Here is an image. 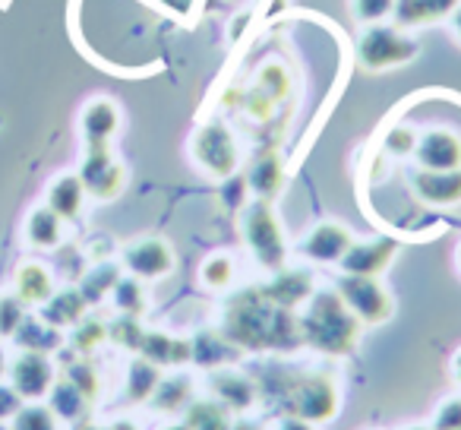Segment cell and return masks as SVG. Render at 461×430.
Masks as SVG:
<instances>
[{
  "label": "cell",
  "instance_id": "cell-1",
  "mask_svg": "<svg viewBox=\"0 0 461 430\" xmlns=\"http://www.w3.org/2000/svg\"><path fill=\"white\" fill-rule=\"evenodd\" d=\"M301 335L307 345H313L322 354H348L354 352L360 335V323L339 291H313L307 297V310L301 316Z\"/></svg>",
  "mask_w": 461,
  "mask_h": 430
},
{
  "label": "cell",
  "instance_id": "cell-2",
  "mask_svg": "<svg viewBox=\"0 0 461 430\" xmlns=\"http://www.w3.org/2000/svg\"><path fill=\"white\" fill-rule=\"evenodd\" d=\"M285 320L288 310L272 304L269 297L259 295H244L228 314L230 323V339L234 345H278L285 339Z\"/></svg>",
  "mask_w": 461,
  "mask_h": 430
},
{
  "label": "cell",
  "instance_id": "cell-3",
  "mask_svg": "<svg viewBox=\"0 0 461 430\" xmlns=\"http://www.w3.org/2000/svg\"><path fill=\"white\" fill-rule=\"evenodd\" d=\"M240 232L250 247V253L257 257L259 266L278 272L285 270V260H288V241H285L282 222H278L276 209H272L269 199H257L244 209L240 215Z\"/></svg>",
  "mask_w": 461,
  "mask_h": 430
},
{
  "label": "cell",
  "instance_id": "cell-4",
  "mask_svg": "<svg viewBox=\"0 0 461 430\" xmlns=\"http://www.w3.org/2000/svg\"><path fill=\"white\" fill-rule=\"evenodd\" d=\"M190 159L196 161V168L209 178H230V174L238 171V140L234 133L228 130V124L221 121H209L193 133L190 140Z\"/></svg>",
  "mask_w": 461,
  "mask_h": 430
},
{
  "label": "cell",
  "instance_id": "cell-5",
  "mask_svg": "<svg viewBox=\"0 0 461 430\" xmlns=\"http://www.w3.org/2000/svg\"><path fill=\"white\" fill-rule=\"evenodd\" d=\"M417 41L408 39L404 32L392 26H379L373 23L357 41V60L364 70L370 73H383V70H392V67H404L417 58Z\"/></svg>",
  "mask_w": 461,
  "mask_h": 430
},
{
  "label": "cell",
  "instance_id": "cell-6",
  "mask_svg": "<svg viewBox=\"0 0 461 430\" xmlns=\"http://www.w3.org/2000/svg\"><path fill=\"white\" fill-rule=\"evenodd\" d=\"M335 291L345 301V307L357 316L360 326H379L395 310L392 295L383 288V282L376 276H341Z\"/></svg>",
  "mask_w": 461,
  "mask_h": 430
},
{
  "label": "cell",
  "instance_id": "cell-7",
  "mask_svg": "<svg viewBox=\"0 0 461 430\" xmlns=\"http://www.w3.org/2000/svg\"><path fill=\"white\" fill-rule=\"evenodd\" d=\"M288 411L294 417L316 424V427L332 421L335 411H339V386H335V380L326 377V373H310V377L297 380L291 386Z\"/></svg>",
  "mask_w": 461,
  "mask_h": 430
},
{
  "label": "cell",
  "instance_id": "cell-8",
  "mask_svg": "<svg viewBox=\"0 0 461 430\" xmlns=\"http://www.w3.org/2000/svg\"><path fill=\"white\" fill-rule=\"evenodd\" d=\"M79 180H83L86 193L95 199L121 197L123 184H127V171H123V165L111 152V142L86 146V159L79 165Z\"/></svg>",
  "mask_w": 461,
  "mask_h": 430
},
{
  "label": "cell",
  "instance_id": "cell-9",
  "mask_svg": "<svg viewBox=\"0 0 461 430\" xmlns=\"http://www.w3.org/2000/svg\"><path fill=\"white\" fill-rule=\"evenodd\" d=\"M10 386L20 392L26 402H39L51 392V386L58 383V373H54V364L48 354L39 352H20L7 367Z\"/></svg>",
  "mask_w": 461,
  "mask_h": 430
},
{
  "label": "cell",
  "instance_id": "cell-10",
  "mask_svg": "<svg viewBox=\"0 0 461 430\" xmlns=\"http://www.w3.org/2000/svg\"><path fill=\"white\" fill-rule=\"evenodd\" d=\"M123 266L130 270V276H136L140 282H155L174 272V251L167 241L161 238H142L123 251Z\"/></svg>",
  "mask_w": 461,
  "mask_h": 430
},
{
  "label": "cell",
  "instance_id": "cell-11",
  "mask_svg": "<svg viewBox=\"0 0 461 430\" xmlns=\"http://www.w3.org/2000/svg\"><path fill=\"white\" fill-rule=\"evenodd\" d=\"M417 165L429 171H455L461 168V136L448 127H433L417 136Z\"/></svg>",
  "mask_w": 461,
  "mask_h": 430
},
{
  "label": "cell",
  "instance_id": "cell-12",
  "mask_svg": "<svg viewBox=\"0 0 461 430\" xmlns=\"http://www.w3.org/2000/svg\"><path fill=\"white\" fill-rule=\"evenodd\" d=\"M395 253H398L395 238L354 241L345 257H341V272H345V276H379V272L389 270Z\"/></svg>",
  "mask_w": 461,
  "mask_h": 430
},
{
  "label": "cell",
  "instance_id": "cell-13",
  "mask_svg": "<svg viewBox=\"0 0 461 430\" xmlns=\"http://www.w3.org/2000/svg\"><path fill=\"white\" fill-rule=\"evenodd\" d=\"M411 190L427 206H439V209L458 206L461 203V168H455V171L417 168V171H411Z\"/></svg>",
  "mask_w": 461,
  "mask_h": 430
},
{
  "label": "cell",
  "instance_id": "cell-14",
  "mask_svg": "<svg viewBox=\"0 0 461 430\" xmlns=\"http://www.w3.org/2000/svg\"><path fill=\"white\" fill-rule=\"evenodd\" d=\"M354 244V234L339 222H322L313 232H307V238L301 241V253L313 263H341V257L348 253V247Z\"/></svg>",
  "mask_w": 461,
  "mask_h": 430
},
{
  "label": "cell",
  "instance_id": "cell-15",
  "mask_svg": "<svg viewBox=\"0 0 461 430\" xmlns=\"http://www.w3.org/2000/svg\"><path fill=\"white\" fill-rule=\"evenodd\" d=\"M79 130L86 136V146L111 142L121 130V108L111 98H92L79 114Z\"/></svg>",
  "mask_w": 461,
  "mask_h": 430
},
{
  "label": "cell",
  "instance_id": "cell-16",
  "mask_svg": "<svg viewBox=\"0 0 461 430\" xmlns=\"http://www.w3.org/2000/svg\"><path fill=\"white\" fill-rule=\"evenodd\" d=\"M86 187L79 180V174H58V178L48 184V193H45V206L54 209L64 222H73L83 212L86 206Z\"/></svg>",
  "mask_w": 461,
  "mask_h": 430
},
{
  "label": "cell",
  "instance_id": "cell-17",
  "mask_svg": "<svg viewBox=\"0 0 461 430\" xmlns=\"http://www.w3.org/2000/svg\"><path fill=\"white\" fill-rule=\"evenodd\" d=\"M14 295L26 307H41L54 295V276L45 263H23L14 276Z\"/></svg>",
  "mask_w": 461,
  "mask_h": 430
},
{
  "label": "cell",
  "instance_id": "cell-18",
  "mask_svg": "<svg viewBox=\"0 0 461 430\" xmlns=\"http://www.w3.org/2000/svg\"><path fill=\"white\" fill-rule=\"evenodd\" d=\"M23 234H26V244L35 247V251H54L64 241V219L48 206H35L26 215Z\"/></svg>",
  "mask_w": 461,
  "mask_h": 430
},
{
  "label": "cell",
  "instance_id": "cell-19",
  "mask_svg": "<svg viewBox=\"0 0 461 430\" xmlns=\"http://www.w3.org/2000/svg\"><path fill=\"white\" fill-rule=\"evenodd\" d=\"M209 386L218 402L228 405L230 411H250L253 402H257V386H253V380H247L244 373H238V371H218Z\"/></svg>",
  "mask_w": 461,
  "mask_h": 430
},
{
  "label": "cell",
  "instance_id": "cell-20",
  "mask_svg": "<svg viewBox=\"0 0 461 430\" xmlns=\"http://www.w3.org/2000/svg\"><path fill=\"white\" fill-rule=\"evenodd\" d=\"M140 354L158 367H180L193 358V345L186 339H171L165 333H146L140 342Z\"/></svg>",
  "mask_w": 461,
  "mask_h": 430
},
{
  "label": "cell",
  "instance_id": "cell-21",
  "mask_svg": "<svg viewBox=\"0 0 461 430\" xmlns=\"http://www.w3.org/2000/svg\"><path fill=\"white\" fill-rule=\"evenodd\" d=\"M86 307H89V304L79 295V288L54 291V295L41 304V320L51 323L54 329H70L86 316Z\"/></svg>",
  "mask_w": 461,
  "mask_h": 430
},
{
  "label": "cell",
  "instance_id": "cell-22",
  "mask_svg": "<svg viewBox=\"0 0 461 430\" xmlns=\"http://www.w3.org/2000/svg\"><path fill=\"white\" fill-rule=\"evenodd\" d=\"M263 295L269 297L272 304H278V307L291 310L297 307V304H303L310 295H313V282H310L307 272H297V270H278L276 282L266 285Z\"/></svg>",
  "mask_w": 461,
  "mask_h": 430
},
{
  "label": "cell",
  "instance_id": "cell-23",
  "mask_svg": "<svg viewBox=\"0 0 461 430\" xmlns=\"http://www.w3.org/2000/svg\"><path fill=\"white\" fill-rule=\"evenodd\" d=\"M247 178V187L257 193L259 199H272L285 184V168H282V159L276 152H263L257 155V161L250 165V171L244 174Z\"/></svg>",
  "mask_w": 461,
  "mask_h": 430
},
{
  "label": "cell",
  "instance_id": "cell-24",
  "mask_svg": "<svg viewBox=\"0 0 461 430\" xmlns=\"http://www.w3.org/2000/svg\"><path fill=\"white\" fill-rule=\"evenodd\" d=\"M461 0H395V20L402 26H427L442 16H452Z\"/></svg>",
  "mask_w": 461,
  "mask_h": 430
},
{
  "label": "cell",
  "instance_id": "cell-25",
  "mask_svg": "<svg viewBox=\"0 0 461 430\" xmlns=\"http://www.w3.org/2000/svg\"><path fill=\"white\" fill-rule=\"evenodd\" d=\"M14 342L20 345V352L51 354L54 348H60L64 335H60V329H54L51 323L41 320V316H26V320H23V326L16 329Z\"/></svg>",
  "mask_w": 461,
  "mask_h": 430
},
{
  "label": "cell",
  "instance_id": "cell-26",
  "mask_svg": "<svg viewBox=\"0 0 461 430\" xmlns=\"http://www.w3.org/2000/svg\"><path fill=\"white\" fill-rule=\"evenodd\" d=\"M48 398H51L48 405H51V411L60 417V421L79 424V421H86V417H89L92 402L70 383V380H60V383H54L51 392H48Z\"/></svg>",
  "mask_w": 461,
  "mask_h": 430
},
{
  "label": "cell",
  "instance_id": "cell-27",
  "mask_svg": "<svg viewBox=\"0 0 461 430\" xmlns=\"http://www.w3.org/2000/svg\"><path fill=\"white\" fill-rule=\"evenodd\" d=\"M184 424L190 430H230V408L218 398H193Z\"/></svg>",
  "mask_w": 461,
  "mask_h": 430
},
{
  "label": "cell",
  "instance_id": "cell-28",
  "mask_svg": "<svg viewBox=\"0 0 461 430\" xmlns=\"http://www.w3.org/2000/svg\"><path fill=\"white\" fill-rule=\"evenodd\" d=\"M158 383H161V367L152 364V361H146L142 354L127 367V398L130 402L146 405L149 398L155 396Z\"/></svg>",
  "mask_w": 461,
  "mask_h": 430
},
{
  "label": "cell",
  "instance_id": "cell-29",
  "mask_svg": "<svg viewBox=\"0 0 461 430\" xmlns=\"http://www.w3.org/2000/svg\"><path fill=\"white\" fill-rule=\"evenodd\" d=\"M190 345H193L190 361L199 367H221V364H228L230 358H238V348L230 345V342H224L218 333H199Z\"/></svg>",
  "mask_w": 461,
  "mask_h": 430
},
{
  "label": "cell",
  "instance_id": "cell-30",
  "mask_svg": "<svg viewBox=\"0 0 461 430\" xmlns=\"http://www.w3.org/2000/svg\"><path fill=\"white\" fill-rule=\"evenodd\" d=\"M190 402H193V383L186 377H167V380L161 377L155 396L149 398V405H155V408L165 411V415H177V411H184Z\"/></svg>",
  "mask_w": 461,
  "mask_h": 430
},
{
  "label": "cell",
  "instance_id": "cell-31",
  "mask_svg": "<svg viewBox=\"0 0 461 430\" xmlns=\"http://www.w3.org/2000/svg\"><path fill=\"white\" fill-rule=\"evenodd\" d=\"M121 282V270L114 263H98L79 282V295L86 297V304H98L102 297H108L114 291V285Z\"/></svg>",
  "mask_w": 461,
  "mask_h": 430
},
{
  "label": "cell",
  "instance_id": "cell-32",
  "mask_svg": "<svg viewBox=\"0 0 461 430\" xmlns=\"http://www.w3.org/2000/svg\"><path fill=\"white\" fill-rule=\"evenodd\" d=\"M10 430H60V417L51 411V405L23 402V408L10 421Z\"/></svg>",
  "mask_w": 461,
  "mask_h": 430
},
{
  "label": "cell",
  "instance_id": "cell-33",
  "mask_svg": "<svg viewBox=\"0 0 461 430\" xmlns=\"http://www.w3.org/2000/svg\"><path fill=\"white\" fill-rule=\"evenodd\" d=\"M111 297H114V307L121 310V314H127V316L146 314V288H142V282L136 276H130V279L121 276V282L114 285Z\"/></svg>",
  "mask_w": 461,
  "mask_h": 430
},
{
  "label": "cell",
  "instance_id": "cell-34",
  "mask_svg": "<svg viewBox=\"0 0 461 430\" xmlns=\"http://www.w3.org/2000/svg\"><path fill=\"white\" fill-rule=\"evenodd\" d=\"M203 285L212 291H224L234 285V260L228 253H215L203 263Z\"/></svg>",
  "mask_w": 461,
  "mask_h": 430
},
{
  "label": "cell",
  "instance_id": "cell-35",
  "mask_svg": "<svg viewBox=\"0 0 461 430\" xmlns=\"http://www.w3.org/2000/svg\"><path fill=\"white\" fill-rule=\"evenodd\" d=\"M70 342L79 354H92L102 342H108V326H104L102 320H89V316H83V320L73 326Z\"/></svg>",
  "mask_w": 461,
  "mask_h": 430
},
{
  "label": "cell",
  "instance_id": "cell-36",
  "mask_svg": "<svg viewBox=\"0 0 461 430\" xmlns=\"http://www.w3.org/2000/svg\"><path fill=\"white\" fill-rule=\"evenodd\" d=\"M26 316H29L26 304H23L14 291H4V295H0V342L14 339L16 329L23 326V320H26Z\"/></svg>",
  "mask_w": 461,
  "mask_h": 430
},
{
  "label": "cell",
  "instance_id": "cell-37",
  "mask_svg": "<svg viewBox=\"0 0 461 430\" xmlns=\"http://www.w3.org/2000/svg\"><path fill=\"white\" fill-rule=\"evenodd\" d=\"M142 326H140V316H127L123 314L117 323L108 326V339L121 348H130V352H140V342H142Z\"/></svg>",
  "mask_w": 461,
  "mask_h": 430
},
{
  "label": "cell",
  "instance_id": "cell-38",
  "mask_svg": "<svg viewBox=\"0 0 461 430\" xmlns=\"http://www.w3.org/2000/svg\"><path fill=\"white\" fill-rule=\"evenodd\" d=\"M73 386H77L79 392H83L89 402H95L98 398V389H102V380H98V371L89 364V361H77V364L67 367V377Z\"/></svg>",
  "mask_w": 461,
  "mask_h": 430
},
{
  "label": "cell",
  "instance_id": "cell-39",
  "mask_svg": "<svg viewBox=\"0 0 461 430\" xmlns=\"http://www.w3.org/2000/svg\"><path fill=\"white\" fill-rule=\"evenodd\" d=\"M351 7L360 23L373 26V23H383L385 16L395 14V0H351Z\"/></svg>",
  "mask_w": 461,
  "mask_h": 430
},
{
  "label": "cell",
  "instance_id": "cell-40",
  "mask_svg": "<svg viewBox=\"0 0 461 430\" xmlns=\"http://www.w3.org/2000/svg\"><path fill=\"white\" fill-rule=\"evenodd\" d=\"M414 149H417V133H414V130H408V127L389 130V136H385V152L404 159V155H414Z\"/></svg>",
  "mask_w": 461,
  "mask_h": 430
},
{
  "label": "cell",
  "instance_id": "cell-41",
  "mask_svg": "<svg viewBox=\"0 0 461 430\" xmlns=\"http://www.w3.org/2000/svg\"><path fill=\"white\" fill-rule=\"evenodd\" d=\"M433 430H461V396L448 398L433 415Z\"/></svg>",
  "mask_w": 461,
  "mask_h": 430
},
{
  "label": "cell",
  "instance_id": "cell-42",
  "mask_svg": "<svg viewBox=\"0 0 461 430\" xmlns=\"http://www.w3.org/2000/svg\"><path fill=\"white\" fill-rule=\"evenodd\" d=\"M23 402H26V398H23L20 392L14 389V386L0 383V421H4V424L14 421V415L23 408Z\"/></svg>",
  "mask_w": 461,
  "mask_h": 430
},
{
  "label": "cell",
  "instance_id": "cell-43",
  "mask_svg": "<svg viewBox=\"0 0 461 430\" xmlns=\"http://www.w3.org/2000/svg\"><path fill=\"white\" fill-rule=\"evenodd\" d=\"M278 430H316V424L303 421V417L288 415V417H282V421H278Z\"/></svg>",
  "mask_w": 461,
  "mask_h": 430
},
{
  "label": "cell",
  "instance_id": "cell-44",
  "mask_svg": "<svg viewBox=\"0 0 461 430\" xmlns=\"http://www.w3.org/2000/svg\"><path fill=\"white\" fill-rule=\"evenodd\" d=\"M7 367H10V358H7V352H4V342H0V383L7 377Z\"/></svg>",
  "mask_w": 461,
  "mask_h": 430
},
{
  "label": "cell",
  "instance_id": "cell-45",
  "mask_svg": "<svg viewBox=\"0 0 461 430\" xmlns=\"http://www.w3.org/2000/svg\"><path fill=\"white\" fill-rule=\"evenodd\" d=\"M108 430H140L133 421H127V417H121V421H114V424H108Z\"/></svg>",
  "mask_w": 461,
  "mask_h": 430
},
{
  "label": "cell",
  "instance_id": "cell-46",
  "mask_svg": "<svg viewBox=\"0 0 461 430\" xmlns=\"http://www.w3.org/2000/svg\"><path fill=\"white\" fill-rule=\"evenodd\" d=\"M452 29H455V35H458V41H461V4L452 10Z\"/></svg>",
  "mask_w": 461,
  "mask_h": 430
},
{
  "label": "cell",
  "instance_id": "cell-47",
  "mask_svg": "<svg viewBox=\"0 0 461 430\" xmlns=\"http://www.w3.org/2000/svg\"><path fill=\"white\" fill-rule=\"evenodd\" d=\"M452 377H455V383L461 386V352L455 354V361H452Z\"/></svg>",
  "mask_w": 461,
  "mask_h": 430
},
{
  "label": "cell",
  "instance_id": "cell-48",
  "mask_svg": "<svg viewBox=\"0 0 461 430\" xmlns=\"http://www.w3.org/2000/svg\"><path fill=\"white\" fill-rule=\"evenodd\" d=\"M73 430H108V427H98V424H92V421H89V417H86V421L73 424Z\"/></svg>",
  "mask_w": 461,
  "mask_h": 430
},
{
  "label": "cell",
  "instance_id": "cell-49",
  "mask_svg": "<svg viewBox=\"0 0 461 430\" xmlns=\"http://www.w3.org/2000/svg\"><path fill=\"white\" fill-rule=\"evenodd\" d=\"M167 4H171V7H177V10H186V7H190V0H167Z\"/></svg>",
  "mask_w": 461,
  "mask_h": 430
},
{
  "label": "cell",
  "instance_id": "cell-50",
  "mask_svg": "<svg viewBox=\"0 0 461 430\" xmlns=\"http://www.w3.org/2000/svg\"><path fill=\"white\" fill-rule=\"evenodd\" d=\"M165 430H190L186 424H171V427H165Z\"/></svg>",
  "mask_w": 461,
  "mask_h": 430
},
{
  "label": "cell",
  "instance_id": "cell-51",
  "mask_svg": "<svg viewBox=\"0 0 461 430\" xmlns=\"http://www.w3.org/2000/svg\"><path fill=\"white\" fill-rule=\"evenodd\" d=\"M402 430H433V427H402Z\"/></svg>",
  "mask_w": 461,
  "mask_h": 430
},
{
  "label": "cell",
  "instance_id": "cell-52",
  "mask_svg": "<svg viewBox=\"0 0 461 430\" xmlns=\"http://www.w3.org/2000/svg\"><path fill=\"white\" fill-rule=\"evenodd\" d=\"M0 430H10V427H7V424H4V421H0Z\"/></svg>",
  "mask_w": 461,
  "mask_h": 430
}]
</instances>
